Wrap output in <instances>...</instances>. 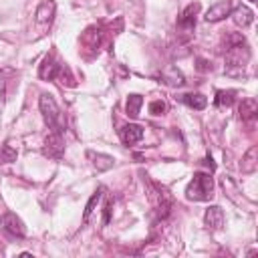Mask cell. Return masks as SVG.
Segmentation results:
<instances>
[{
	"instance_id": "obj_16",
	"label": "cell",
	"mask_w": 258,
	"mask_h": 258,
	"mask_svg": "<svg viewBox=\"0 0 258 258\" xmlns=\"http://www.w3.org/2000/svg\"><path fill=\"white\" fill-rule=\"evenodd\" d=\"M256 113H258L256 101H254V99H244L242 105H240V115H242V119H254Z\"/></svg>"
},
{
	"instance_id": "obj_2",
	"label": "cell",
	"mask_w": 258,
	"mask_h": 258,
	"mask_svg": "<svg viewBox=\"0 0 258 258\" xmlns=\"http://www.w3.org/2000/svg\"><path fill=\"white\" fill-rule=\"evenodd\" d=\"M38 107H40V113H42L44 123H46L52 131L62 133V119H60V111H58L56 101H54L50 95H40Z\"/></svg>"
},
{
	"instance_id": "obj_12",
	"label": "cell",
	"mask_w": 258,
	"mask_h": 258,
	"mask_svg": "<svg viewBox=\"0 0 258 258\" xmlns=\"http://www.w3.org/2000/svg\"><path fill=\"white\" fill-rule=\"evenodd\" d=\"M196 12H198V4H189L177 18V24L183 28H191L196 24Z\"/></svg>"
},
{
	"instance_id": "obj_17",
	"label": "cell",
	"mask_w": 258,
	"mask_h": 258,
	"mask_svg": "<svg viewBox=\"0 0 258 258\" xmlns=\"http://www.w3.org/2000/svg\"><path fill=\"white\" fill-rule=\"evenodd\" d=\"M89 157L93 159V163H95V167L99 169V171H105V169H109V167H113V157L111 155H101V153H89Z\"/></svg>"
},
{
	"instance_id": "obj_15",
	"label": "cell",
	"mask_w": 258,
	"mask_h": 258,
	"mask_svg": "<svg viewBox=\"0 0 258 258\" xmlns=\"http://www.w3.org/2000/svg\"><path fill=\"white\" fill-rule=\"evenodd\" d=\"M254 171H256V147H250L242 159V173H254Z\"/></svg>"
},
{
	"instance_id": "obj_11",
	"label": "cell",
	"mask_w": 258,
	"mask_h": 258,
	"mask_svg": "<svg viewBox=\"0 0 258 258\" xmlns=\"http://www.w3.org/2000/svg\"><path fill=\"white\" fill-rule=\"evenodd\" d=\"M58 64H56V60H54V56H44V60H42V64H40V69H38V75H40V79H52L56 73H58Z\"/></svg>"
},
{
	"instance_id": "obj_22",
	"label": "cell",
	"mask_w": 258,
	"mask_h": 258,
	"mask_svg": "<svg viewBox=\"0 0 258 258\" xmlns=\"http://www.w3.org/2000/svg\"><path fill=\"white\" fill-rule=\"evenodd\" d=\"M248 2H256V0H248Z\"/></svg>"
},
{
	"instance_id": "obj_6",
	"label": "cell",
	"mask_w": 258,
	"mask_h": 258,
	"mask_svg": "<svg viewBox=\"0 0 258 258\" xmlns=\"http://www.w3.org/2000/svg\"><path fill=\"white\" fill-rule=\"evenodd\" d=\"M54 2L52 0H42L34 12V20L36 24H42V26H48L52 22V16H54Z\"/></svg>"
},
{
	"instance_id": "obj_21",
	"label": "cell",
	"mask_w": 258,
	"mask_h": 258,
	"mask_svg": "<svg viewBox=\"0 0 258 258\" xmlns=\"http://www.w3.org/2000/svg\"><path fill=\"white\" fill-rule=\"evenodd\" d=\"M165 111V103L163 101H153L151 105H149V113L151 115H161Z\"/></svg>"
},
{
	"instance_id": "obj_5",
	"label": "cell",
	"mask_w": 258,
	"mask_h": 258,
	"mask_svg": "<svg viewBox=\"0 0 258 258\" xmlns=\"http://www.w3.org/2000/svg\"><path fill=\"white\" fill-rule=\"evenodd\" d=\"M64 153V143H62V133L52 131L46 141H44V155L52 157V159H60Z\"/></svg>"
},
{
	"instance_id": "obj_9",
	"label": "cell",
	"mask_w": 258,
	"mask_h": 258,
	"mask_svg": "<svg viewBox=\"0 0 258 258\" xmlns=\"http://www.w3.org/2000/svg\"><path fill=\"white\" fill-rule=\"evenodd\" d=\"M230 12H232V6L228 2H218V4H214V6L208 8V12H206L204 18H206V22H218V20L226 18Z\"/></svg>"
},
{
	"instance_id": "obj_13",
	"label": "cell",
	"mask_w": 258,
	"mask_h": 258,
	"mask_svg": "<svg viewBox=\"0 0 258 258\" xmlns=\"http://www.w3.org/2000/svg\"><path fill=\"white\" fill-rule=\"evenodd\" d=\"M187 107H191V109H198V111H202L206 105H208V99L202 95V93H187V95H183V99H181Z\"/></svg>"
},
{
	"instance_id": "obj_8",
	"label": "cell",
	"mask_w": 258,
	"mask_h": 258,
	"mask_svg": "<svg viewBox=\"0 0 258 258\" xmlns=\"http://www.w3.org/2000/svg\"><path fill=\"white\" fill-rule=\"evenodd\" d=\"M204 222L210 230H220L222 224H224V212L220 206H210L204 214Z\"/></svg>"
},
{
	"instance_id": "obj_20",
	"label": "cell",
	"mask_w": 258,
	"mask_h": 258,
	"mask_svg": "<svg viewBox=\"0 0 258 258\" xmlns=\"http://www.w3.org/2000/svg\"><path fill=\"white\" fill-rule=\"evenodd\" d=\"M14 159H16V151L10 145H4L0 149V163H8V161H14Z\"/></svg>"
},
{
	"instance_id": "obj_3",
	"label": "cell",
	"mask_w": 258,
	"mask_h": 258,
	"mask_svg": "<svg viewBox=\"0 0 258 258\" xmlns=\"http://www.w3.org/2000/svg\"><path fill=\"white\" fill-rule=\"evenodd\" d=\"M0 232H4L8 238H24L26 236V228H24L22 220L12 212H6L0 216Z\"/></svg>"
},
{
	"instance_id": "obj_4",
	"label": "cell",
	"mask_w": 258,
	"mask_h": 258,
	"mask_svg": "<svg viewBox=\"0 0 258 258\" xmlns=\"http://www.w3.org/2000/svg\"><path fill=\"white\" fill-rule=\"evenodd\" d=\"M226 60H228V64H232V67H244V64L250 60V50H248V46H246L244 42L232 44V46L228 48Z\"/></svg>"
},
{
	"instance_id": "obj_1",
	"label": "cell",
	"mask_w": 258,
	"mask_h": 258,
	"mask_svg": "<svg viewBox=\"0 0 258 258\" xmlns=\"http://www.w3.org/2000/svg\"><path fill=\"white\" fill-rule=\"evenodd\" d=\"M214 196V179L210 173L204 171H196L191 181L185 187V198L194 200V202H206Z\"/></svg>"
},
{
	"instance_id": "obj_18",
	"label": "cell",
	"mask_w": 258,
	"mask_h": 258,
	"mask_svg": "<svg viewBox=\"0 0 258 258\" xmlns=\"http://www.w3.org/2000/svg\"><path fill=\"white\" fill-rule=\"evenodd\" d=\"M234 95H236L234 91H218L214 103H216L218 107H230V105H234V99H236Z\"/></svg>"
},
{
	"instance_id": "obj_7",
	"label": "cell",
	"mask_w": 258,
	"mask_h": 258,
	"mask_svg": "<svg viewBox=\"0 0 258 258\" xmlns=\"http://www.w3.org/2000/svg\"><path fill=\"white\" fill-rule=\"evenodd\" d=\"M119 135H121V141L125 145H133V143L143 139V127H139L135 123H127L119 129Z\"/></svg>"
},
{
	"instance_id": "obj_10",
	"label": "cell",
	"mask_w": 258,
	"mask_h": 258,
	"mask_svg": "<svg viewBox=\"0 0 258 258\" xmlns=\"http://www.w3.org/2000/svg\"><path fill=\"white\" fill-rule=\"evenodd\" d=\"M232 16H234V22L240 24L242 28H246V26H250L254 22V12L248 10L246 6H238L236 10H232Z\"/></svg>"
},
{
	"instance_id": "obj_19",
	"label": "cell",
	"mask_w": 258,
	"mask_h": 258,
	"mask_svg": "<svg viewBox=\"0 0 258 258\" xmlns=\"http://www.w3.org/2000/svg\"><path fill=\"white\" fill-rule=\"evenodd\" d=\"M101 196H103V189H99V191H95L93 196H91V200L87 202V208H85V214H83V220L87 222L89 220V216L93 214V210H95V206L99 204V200H101Z\"/></svg>"
},
{
	"instance_id": "obj_14",
	"label": "cell",
	"mask_w": 258,
	"mask_h": 258,
	"mask_svg": "<svg viewBox=\"0 0 258 258\" xmlns=\"http://www.w3.org/2000/svg\"><path fill=\"white\" fill-rule=\"evenodd\" d=\"M141 105H143V97H141V95H129V97H127V105H125L127 115H129V117H137Z\"/></svg>"
}]
</instances>
